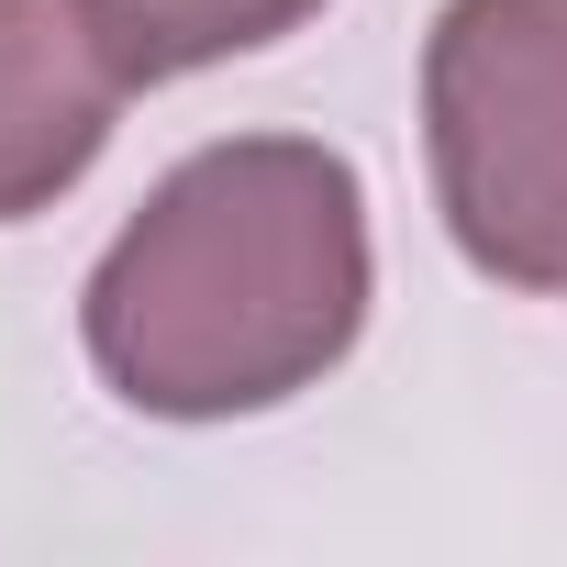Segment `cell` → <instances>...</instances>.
<instances>
[{"label": "cell", "mask_w": 567, "mask_h": 567, "mask_svg": "<svg viewBox=\"0 0 567 567\" xmlns=\"http://www.w3.org/2000/svg\"><path fill=\"white\" fill-rule=\"evenodd\" d=\"M90 368L156 423L301 401L368 334V189L312 134H234L145 189L79 301Z\"/></svg>", "instance_id": "6da1fadb"}, {"label": "cell", "mask_w": 567, "mask_h": 567, "mask_svg": "<svg viewBox=\"0 0 567 567\" xmlns=\"http://www.w3.org/2000/svg\"><path fill=\"white\" fill-rule=\"evenodd\" d=\"M423 145L467 267L567 301V0H445L423 45Z\"/></svg>", "instance_id": "7a4b0ae2"}, {"label": "cell", "mask_w": 567, "mask_h": 567, "mask_svg": "<svg viewBox=\"0 0 567 567\" xmlns=\"http://www.w3.org/2000/svg\"><path fill=\"white\" fill-rule=\"evenodd\" d=\"M145 79L156 68L112 0H0V223L56 212Z\"/></svg>", "instance_id": "3957f363"}, {"label": "cell", "mask_w": 567, "mask_h": 567, "mask_svg": "<svg viewBox=\"0 0 567 567\" xmlns=\"http://www.w3.org/2000/svg\"><path fill=\"white\" fill-rule=\"evenodd\" d=\"M112 12H123V34L145 45V68L178 79V68L256 56V45H278V34H301L323 0H112Z\"/></svg>", "instance_id": "277c9868"}]
</instances>
